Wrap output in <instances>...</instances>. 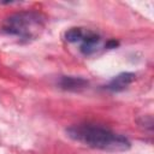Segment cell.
Segmentation results:
<instances>
[{
	"mask_svg": "<svg viewBox=\"0 0 154 154\" xmlns=\"http://www.w3.org/2000/svg\"><path fill=\"white\" fill-rule=\"evenodd\" d=\"M66 136L75 142L102 152L119 153L126 152L131 147L130 141L125 136L93 124L72 125L66 129Z\"/></svg>",
	"mask_w": 154,
	"mask_h": 154,
	"instance_id": "6da1fadb",
	"label": "cell"
},
{
	"mask_svg": "<svg viewBox=\"0 0 154 154\" xmlns=\"http://www.w3.org/2000/svg\"><path fill=\"white\" fill-rule=\"evenodd\" d=\"M47 23V17L38 11H20L10 14L2 22L1 29L11 36L30 41L41 35Z\"/></svg>",
	"mask_w": 154,
	"mask_h": 154,
	"instance_id": "7a4b0ae2",
	"label": "cell"
},
{
	"mask_svg": "<svg viewBox=\"0 0 154 154\" xmlns=\"http://www.w3.org/2000/svg\"><path fill=\"white\" fill-rule=\"evenodd\" d=\"M100 42H101L100 35H99L97 32H95V31L88 29L85 36H84L83 40L79 42V43H81V45H79V51H81V53H83L84 55H90V54H93V53L97 49Z\"/></svg>",
	"mask_w": 154,
	"mask_h": 154,
	"instance_id": "3957f363",
	"label": "cell"
},
{
	"mask_svg": "<svg viewBox=\"0 0 154 154\" xmlns=\"http://www.w3.org/2000/svg\"><path fill=\"white\" fill-rule=\"evenodd\" d=\"M136 78V75L132 72H122L113 77L109 83L106 85V89L111 91H122L125 88H128Z\"/></svg>",
	"mask_w": 154,
	"mask_h": 154,
	"instance_id": "277c9868",
	"label": "cell"
},
{
	"mask_svg": "<svg viewBox=\"0 0 154 154\" xmlns=\"http://www.w3.org/2000/svg\"><path fill=\"white\" fill-rule=\"evenodd\" d=\"M59 87L67 91H78L88 85V81L83 77L76 76H61L58 82Z\"/></svg>",
	"mask_w": 154,
	"mask_h": 154,
	"instance_id": "5b68a950",
	"label": "cell"
},
{
	"mask_svg": "<svg viewBox=\"0 0 154 154\" xmlns=\"http://www.w3.org/2000/svg\"><path fill=\"white\" fill-rule=\"evenodd\" d=\"M85 28H79V26H73L70 28L65 31V40L70 43H76V42H81L83 40V37L87 34Z\"/></svg>",
	"mask_w": 154,
	"mask_h": 154,
	"instance_id": "8992f818",
	"label": "cell"
},
{
	"mask_svg": "<svg viewBox=\"0 0 154 154\" xmlns=\"http://www.w3.org/2000/svg\"><path fill=\"white\" fill-rule=\"evenodd\" d=\"M138 124L152 131V129H153V119H152V116H144V117H142V120H138Z\"/></svg>",
	"mask_w": 154,
	"mask_h": 154,
	"instance_id": "52a82bcc",
	"label": "cell"
},
{
	"mask_svg": "<svg viewBox=\"0 0 154 154\" xmlns=\"http://www.w3.org/2000/svg\"><path fill=\"white\" fill-rule=\"evenodd\" d=\"M118 45H119V43H118V41H116V40H109V41L105 45V47H106V48H108V49H111V48H116Z\"/></svg>",
	"mask_w": 154,
	"mask_h": 154,
	"instance_id": "ba28073f",
	"label": "cell"
}]
</instances>
